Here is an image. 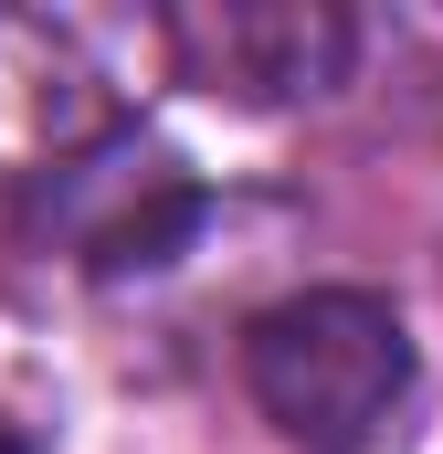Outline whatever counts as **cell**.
Wrapping results in <instances>:
<instances>
[{
    "label": "cell",
    "mask_w": 443,
    "mask_h": 454,
    "mask_svg": "<svg viewBox=\"0 0 443 454\" xmlns=\"http://www.w3.org/2000/svg\"><path fill=\"white\" fill-rule=\"evenodd\" d=\"M243 391L296 454H369L412 391V328L369 286H307L243 328Z\"/></svg>",
    "instance_id": "6da1fadb"
},
{
    "label": "cell",
    "mask_w": 443,
    "mask_h": 454,
    "mask_svg": "<svg viewBox=\"0 0 443 454\" xmlns=\"http://www.w3.org/2000/svg\"><path fill=\"white\" fill-rule=\"evenodd\" d=\"M43 223H53V243H64L85 275H159V264H180L190 232L212 223V201H201V180H190L159 137L106 127L96 148L53 159Z\"/></svg>",
    "instance_id": "7a4b0ae2"
},
{
    "label": "cell",
    "mask_w": 443,
    "mask_h": 454,
    "mask_svg": "<svg viewBox=\"0 0 443 454\" xmlns=\"http://www.w3.org/2000/svg\"><path fill=\"white\" fill-rule=\"evenodd\" d=\"M180 85L232 96V106H296L328 96L359 64V21L338 0H180L159 21Z\"/></svg>",
    "instance_id": "3957f363"
},
{
    "label": "cell",
    "mask_w": 443,
    "mask_h": 454,
    "mask_svg": "<svg viewBox=\"0 0 443 454\" xmlns=\"http://www.w3.org/2000/svg\"><path fill=\"white\" fill-rule=\"evenodd\" d=\"M0 454H43V444H32V434H21V423H11V412H0Z\"/></svg>",
    "instance_id": "277c9868"
}]
</instances>
